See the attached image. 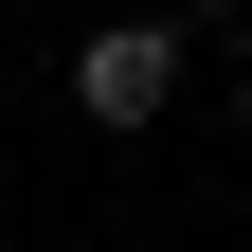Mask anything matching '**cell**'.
Instances as JSON below:
<instances>
[{
    "label": "cell",
    "mask_w": 252,
    "mask_h": 252,
    "mask_svg": "<svg viewBox=\"0 0 252 252\" xmlns=\"http://www.w3.org/2000/svg\"><path fill=\"white\" fill-rule=\"evenodd\" d=\"M162 90H180V18H90L72 36V108L90 126H162Z\"/></svg>",
    "instance_id": "obj_1"
},
{
    "label": "cell",
    "mask_w": 252,
    "mask_h": 252,
    "mask_svg": "<svg viewBox=\"0 0 252 252\" xmlns=\"http://www.w3.org/2000/svg\"><path fill=\"white\" fill-rule=\"evenodd\" d=\"M234 144H252V72H234Z\"/></svg>",
    "instance_id": "obj_2"
}]
</instances>
